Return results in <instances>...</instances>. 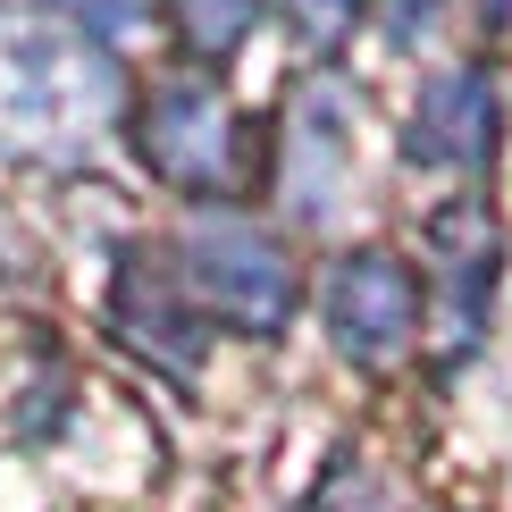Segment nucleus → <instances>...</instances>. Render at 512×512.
<instances>
[{
    "label": "nucleus",
    "instance_id": "nucleus-7",
    "mask_svg": "<svg viewBox=\"0 0 512 512\" xmlns=\"http://www.w3.org/2000/svg\"><path fill=\"white\" fill-rule=\"evenodd\" d=\"M336 160H345L336 93H328V84H311V93H303V110H294V168H286L294 210H303V219H328V202H336Z\"/></svg>",
    "mask_w": 512,
    "mask_h": 512
},
{
    "label": "nucleus",
    "instance_id": "nucleus-5",
    "mask_svg": "<svg viewBox=\"0 0 512 512\" xmlns=\"http://www.w3.org/2000/svg\"><path fill=\"white\" fill-rule=\"evenodd\" d=\"M429 261H437V303H445V353H462L487 319V294H496V227H487V210L454 202L429 227Z\"/></svg>",
    "mask_w": 512,
    "mask_h": 512
},
{
    "label": "nucleus",
    "instance_id": "nucleus-9",
    "mask_svg": "<svg viewBox=\"0 0 512 512\" xmlns=\"http://www.w3.org/2000/svg\"><path fill=\"white\" fill-rule=\"evenodd\" d=\"M59 9H68L84 34H135L143 17H152V0H59Z\"/></svg>",
    "mask_w": 512,
    "mask_h": 512
},
{
    "label": "nucleus",
    "instance_id": "nucleus-4",
    "mask_svg": "<svg viewBox=\"0 0 512 512\" xmlns=\"http://www.w3.org/2000/svg\"><path fill=\"white\" fill-rule=\"evenodd\" d=\"M143 160L160 168V177L194 185V194H210V185H227V160H236V118H227V101L210 93V84H160L152 110H143Z\"/></svg>",
    "mask_w": 512,
    "mask_h": 512
},
{
    "label": "nucleus",
    "instance_id": "nucleus-2",
    "mask_svg": "<svg viewBox=\"0 0 512 512\" xmlns=\"http://www.w3.org/2000/svg\"><path fill=\"white\" fill-rule=\"evenodd\" d=\"M185 277H194V294L219 319H236L252 336L286 328V311H294L286 252H277L261 227H244V219H202L194 236H185Z\"/></svg>",
    "mask_w": 512,
    "mask_h": 512
},
{
    "label": "nucleus",
    "instance_id": "nucleus-8",
    "mask_svg": "<svg viewBox=\"0 0 512 512\" xmlns=\"http://www.w3.org/2000/svg\"><path fill=\"white\" fill-rule=\"evenodd\" d=\"M168 9H177L185 42H194L202 59L236 51V42H244V26H252V0H168Z\"/></svg>",
    "mask_w": 512,
    "mask_h": 512
},
{
    "label": "nucleus",
    "instance_id": "nucleus-1",
    "mask_svg": "<svg viewBox=\"0 0 512 512\" xmlns=\"http://www.w3.org/2000/svg\"><path fill=\"white\" fill-rule=\"evenodd\" d=\"M118 84L93 51L51 34H0V135L26 152H76L93 143V126L110 118Z\"/></svg>",
    "mask_w": 512,
    "mask_h": 512
},
{
    "label": "nucleus",
    "instance_id": "nucleus-6",
    "mask_svg": "<svg viewBox=\"0 0 512 512\" xmlns=\"http://www.w3.org/2000/svg\"><path fill=\"white\" fill-rule=\"evenodd\" d=\"M420 168H479L496 152V84L479 68H454L420 93L412 110V143H403Z\"/></svg>",
    "mask_w": 512,
    "mask_h": 512
},
{
    "label": "nucleus",
    "instance_id": "nucleus-3",
    "mask_svg": "<svg viewBox=\"0 0 512 512\" xmlns=\"http://www.w3.org/2000/svg\"><path fill=\"white\" fill-rule=\"evenodd\" d=\"M328 328L353 361H395L420 328V277L395 261V252H353L345 269L328 277Z\"/></svg>",
    "mask_w": 512,
    "mask_h": 512
},
{
    "label": "nucleus",
    "instance_id": "nucleus-10",
    "mask_svg": "<svg viewBox=\"0 0 512 512\" xmlns=\"http://www.w3.org/2000/svg\"><path fill=\"white\" fill-rule=\"evenodd\" d=\"M286 9H294V26H303L311 42H328V34H345V26H353L361 0H286Z\"/></svg>",
    "mask_w": 512,
    "mask_h": 512
}]
</instances>
